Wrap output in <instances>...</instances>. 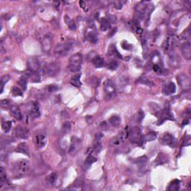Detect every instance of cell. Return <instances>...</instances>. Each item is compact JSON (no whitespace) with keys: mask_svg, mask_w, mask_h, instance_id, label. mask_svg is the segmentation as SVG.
<instances>
[{"mask_svg":"<svg viewBox=\"0 0 191 191\" xmlns=\"http://www.w3.org/2000/svg\"><path fill=\"white\" fill-rule=\"evenodd\" d=\"M30 170V164L26 159H22L14 164L13 172L15 179H20L25 176Z\"/></svg>","mask_w":191,"mask_h":191,"instance_id":"6da1fadb","label":"cell"},{"mask_svg":"<svg viewBox=\"0 0 191 191\" xmlns=\"http://www.w3.org/2000/svg\"><path fill=\"white\" fill-rule=\"evenodd\" d=\"M74 43L75 42L73 39H67L65 42L58 43L54 49V55L57 57L65 56L73 49Z\"/></svg>","mask_w":191,"mask_h":191,"instance_id":"7a4b0ae2","label":"cell"},{"mask_svg":"<svg viewBox=\"0 0 191 191\" xmlns=\"http://www.w3.org/2000/svg\"><path fill=\"white\" fill-rule=\"evenodd\" d=\"M152 6L153 5L149 2H140L137 5L135 16L138 20H142L149 16L150 13L153 10V7Z\"/></svg>","mask_w":191,"mask_h":191,"instance_id":"3957f363","label":"cell"},{"mask_svg":"<svg viewBox=\"0 0 191 191\" xmlns=\"http://www.w3.org/2000/svg\"><path fill=\"white\" fill-rule=\"evenodd\" d=\"M83 57L81 53H75L72 55L69 60L68 69L71 73H78L81 70V64H82Z\"/></svg>","mask_w":191,"mask_h":191,"instance_id":"277c9868","label":"cell"},{"mask_svg":"<svg viewBox=\"0 0 191 191\" xmlns=\"http://www.w3.org/2000/svg\"><path fill=\"white\" fill-rule=\"evenodd\" d=\"M116 94V89L114 83L111 79H107L104 83V96L106 101L112 99Z\"/></svg>","mask_w":191,"mask_h":191,"instance_id":"5b68a950","label":"cell"},{"mask_svg":"<svg viewBox=\"0 0 191 191\" xmlns=\"http://www.w3.org/2000/svg\"><path fill=\"white\" fill-rule=\"evenodd\" d=\"M129 138L130 139V141L132 143L140 144L141 145L143 143V137L141 135V131L138 127H134L129 130Z\"/></svg>","mask_w":191,"mask_h":191,"instance_id":"8992f818","label":"cell"},{"mask_svg":"<svg viewBox=\"0 0 191 191\" xmlns=\"http://www.w3.org/2000/svg\"><path fill=\"white\" fill-rule=\"evenodd\" d=\"M45 74L50 77H55L60 73L61 66L57 62H51L44 66L43 68Z\"/></svg>","mask_w":191,"mask_h":191,"instance_id":"52a82bcc","label":"cell"},{"mask_svg":"<svg viewBox=\"0 0 191 191\" xmlns=\"http://www.w3.org/2000/svg\"><path fill=\"white\" fill-rule=\"evenodd\" d=\"M158 118H159V121H160L159 123H162V122H164L165 120H175V118H174L173 114H172L169 104H167V105L165 106V107L162 111H161L160 114H159L158 116Z\"/></svg>","mask_w":191,"mask_h":191,"instance_id":"ba28073f","label":"cell"},{"mask_svg":"<svg viewBox=\"0 0 191 191\" xmlns=\"http://www.w3.org/2000/svg\"><path fill=\"white\" fill-rule=\"evenodd\" d=\"M52 34L48 33L43 37L41 40V47L43 51L46 53H49L52 49Z\"/></svg>","mask_w":191,"mask_h":191,"instance_id":"9c48e42d","label":"cell"},{"mask_svg":"<svg viewBox=\"0 0 191 191\" xmlns=\"http://www.w3.org/2000/svg\"><path fill=\"white\" fill-rule=\"evenodd\" d=\"M177 80L181 88L185 90H190L191 81H190V77H189L188 75H186V74H184V73L180 74V75H178Z\"/></svg>","mask_w":191,"mask_h":191,"instance_id":"30bf717a","label":"cell"},{"mask_svg":"<svg viewBox=\"0 0 191 191\" xmlns=\"http://www.w3.org/2000/svg\"><path fill=\"white\" fill-rule=\"evenodd\" d=\"M47 142V138L44 133H38L34 138V143L37 149H40L46 146Z\"/></svg>","mask_w":191,"mask_h":191,"instance_id":"8fae6325","label":"cell"},{"mask_svg":"<svg viewBox=\"0 0 191 191\" xmlns=\"http://www.w3.org/2000/svg\"><path fill=\"white\" fill-rule=\"evenodd\" d=\"M81 145V140L77 137H72L71 138V144H70L69 149V154L71 155H75L77 152L80 149Z\"/></svg>","mask_w":191,"mask_h":191,"instance_id":"7c38bea8","label":"cell"},{"mask_svg":"<svg viewBox=\"0 0 191 191\" xmlns=\"http://www.w3.org/2000/svg\"><path fill=\"white\" fill-rule=\"evenodd\" d=\"M86 38L91 43L96 44L98 43V34L93 25H90L86 31Z\"/></svg>","mask_w":191,"mask_h":191,"instance_id":"4fadbf2b","label":"cell"},{"mask_svg":"<svg viewBox=\"0 0 191 191\" xmlns=\"http://www.w3.org/2000/svg\"><path fill=\"white\" fill-rule=\"evenodd\" d=\"M161 143L163 145L175 147L176 145V140L173 136L170 133H164L161 138Z\"/></svg>","mask_w":191,"mask_h":191,"instance_id":"5bb4252c","label":"cell"},{"mask_svg":"<svg viewBox=\"0 0 191 191\" xmlns=\"http://www.w3.org/2000/svg\"><path fill=\"white\" fill-rule=\"evenodd\" d=\"M14 134L17 138L27 139L29 136V131L27 128L23 126H17L14 129Z\"/></svg>","mask_w":191,"mask_h":191,"instance_id":"9a60e30c","label":"cell"},{"mask_svg":"<svg viewBox=\"0 0 191 191\" xmlns=\"http://www.w3.org/2000/svg\"><path fill=\"white\" fill-rule=\"evenodd\" d=\"M28 69L31 71H39L40 70V61L36 57H30L27 61Z\"/></svg>","mask_w":191,"mask_h":191,"instance_id":"2e32d148","label":"cell"},{"mask_svg":"<svg viewBox=\"0 0 191 191\" xmlns=\"http://www.w3.org/2000/svg\"><path fill=\"white\" fill-rule=\"evenodd\" d=\"M174 43H175V40H174V38L172 36L166 37V38L165 39L164 43H163L162 46L163 49H164L165 52H171L172 48L174 46Z\"/></svg>","mask_w":191,"mask_h":191,"instance_id":"e0dca14e","label":"cell"},{"mask_svg":"<svg viewBox=\"0 0 191 191\" xmlns=\"http://www.w3.org/2000/svg\"><path fill=\"white\" fill-rule=\"evenodd\" d=\"M181 52L187 60H190L191 57V45L190 41L183 43L181 46Z\"/></svg>","mask_w":191,"mask_h":191,"instance_id":"ac0fdd59","label":"cell"},{"mask_svg":"<svg viewBox=\"0 0 191 191\" xmlns=\"http://www.w3.org/2000/svg\"><path fill=\"white\" fill-rule=\"evenodd\" d=\"M30 114L34 118H38L40 116V105L38 102H32L30 106Z\"/></svg>","mask_w":191,"mask_h":191,"instance_id":"d6986e66","label":"cell"},{"mask_svg":"<svg viewBox=\"0 0 191 191\" xmlns=\"http://www.w3.org/2000/svg\"><path fill=\"white\" fill-rule=\"evenodd\" d=\"M176 91V87L175 84L173 82L170 81V82L166 83L164 85V88H163V92L166 95H170V94H173L175 93Z\"/></svg>","mask_w":191,"mask_h":191,"instance_id":"ffe728a7","label":"cell"},{"mask_svg":"<svg viewBox=\"0 0 191 191\" xmlns=\"http://www.w3.org/2000/svg\"><path fill=\"white\" fill-rule=\"evenodd\" d=\"M10 114L13 117L17 120H23V114H22L21 111L20 107L17 106H11L10 108Z\"/></svg>","mask_w":191,"mask_h":191,"instance_id":"44dd1931","label":"cell"},{"mask_svg":"<svg viewBox=\"0 0 191 191\" xmlns=\"http://www.w3.org/2000/svg\"><path fill=\"white\" fill-rule=\"evenodd\" d=\"M107 54L110 57H114V58H122L121 55L119 53V52L116 49V46L114 45H111L109 46L108 51H107Z\"/></svg>","mask_w":191,"mask_h":191,"instance_id":"7402d4cb","label":"cell"},{"mask_svg":"<svg viewBox=\"0 0 191 191\" xmlns=\"http://www.w3.org/2000/svg\"><path fill=\"white\" fill-rule=\"evenodd\" d=\"M16 152L24 154V155H27V156H29V150L25 143H20L19 145L17 146V147H16Z\"/></svg>","mask_w":191,"mask_h":191,"instance_id":"603a6c76","label":"cell"},{"mask_svg":"<svg viewBox=\"0 0 191 191\" xmlns=\"http://www.w3.org/2000/svg\"><path fill=\"white\" fill-rule=\"evenodd\" d=\"M92 63L96 68H102L105 66V61L100 56H95L93 57Z\"/></svg>","mask_w":191,"mask_h":191,"instance_id":"cb8c5ba5","label":"cell"},{"mask_svg":"<svg viewBox=\"0 0 191 191\" xmlns=\"http://www.w3.org/2000/svg\"><path fill=\"white\" fill-rule=\"evenodd\" d=\"M8 181L6 172H5L4 168L2 166L0 169V188H2L5 184H8Z\"/></svg>","mask_w":191,"mask_h":191,"instance_id":"d4e9b609","label":"cell"},{"mask_svg":"<svg viewBox=\"0 0 191 191\" xmlns=\"http://www.w3.org/2000/svg\"><path fill=\"white\" fill-rule=\"evenodd\" d=\"M70 84L75 88H80L81 86V74H76L74 76H73L70 79Z\"/></svg>","mask_w":191,"mask_h":191,"instance_id":"484cf974","label":"cell"},{"mask_svg":"<svg viewBox=\"0 0 191 191\" xmlns=\"http://www.w3.org/2000/svg\"><path fill=\"white\" fill-rule=\"evenodd\" d=\"M157 138V134L154 131H150V132L146 134L145 136L143 137V143H145L146 142L153 141Z\"/></svg>","mask_w":191,"mask_h":191,"instance_id":"4316f807","label":"cell"},{"mask_svg":"<svg viewBox=\"0 0 191 191\" xmlns=\"http://www.w3.org/2000/svg\"><path fill=\"white\" fill-rule=\"evenodd\" d=\"M96 161H97V159H96V157H95L94 156H93L92 155H88V156L87 157L86 160L84 161V167L85 170H88L91 166V165L93 164V163L96 162Z\"/></svg>","mask_w":191,"mask_h":191,"instance_id":"83f0119b","label":"cell"},{"mask_svg":"<svg viewBox=\"0 0 191 191\" xmlns=\"http://www.w3.org/2000/svg\"><path fill=\"white\" fill-rule=\"evenodd\" d=\"M168 159L167 157L166 156V155L163 153H159L157 155V158L155 160V165H161L164 164L165 163L167 162Z\"/></svg>","mask_w":191,"mask_h":191,"instance_id":"f1b7e54d","label":"cell"},{"mask_svg":"<svg viewBox=\"0 0 191 191\" xmlns=\"http://www.w3.org/2000/svg\"><path fill=\"white\" fill-rule=\"evenodd\" d=\"M180 184H181V181L179 179H175L171 181L168 187V190L170 191H177L180 189Z\"/></svg>","mask_w":191,"mask_h":191,"instance_id":"f546056e","label":"cell"},{"mask_svg":"<svg viewBox=\"0 0 191 191\" xmlns=\"http://www.w3.org/2000/svg\"><path fill=\"white\" fill-rule=\"evenodd\" d=\"M110 21L105 17L102 18L101 20H100V29H101V30L103 31H107V29H110Z\"/></svg>","mask_w":191,"mask_h":191,"instance_id":"4dcf8cb0","label":"cell"},{"mask_svg":"<svg viewBox=\"0 0 191 191\" xmlns=\"http://www.w3.org/2000/svg\"><path fill=\"white\" fill-rule=\"evenodd\" d=\"M109 122H110L111 125L114 126V127H118L120 125V123H121V120H120V117L117 115H114V116H112L109 119Z\"/></svg>","mask_w":191,"mask_h":191,"instance_id":"1f68e13d","label":"cell"},{"mask_svg":"<svg viewBox=\"0 0 191 191\" xmlns=\"http://www.w3.org/2000/svg\"><path fill=\"white\" fill-rule=\"evenodd\" d=\"M18 84L23 90H25L27 88V84H28V76L27 75H23L20 77V80L18 81Z\"/></svg>","mask_w":191,"mask_h":191,"instance_id":"d6a6232c","label":"cell"},{"mask_svg":"<svg viewBox=\"0 0 191 191\" xmlns=\"http://www.w3.org/2000/svg\"><path fill=\"white\" fill-rule=\"evenodd\" d=\"M64 20H65L66 23L67 24L68 27H69V29L70 30H73L75 31V29H76V25H75V22L73 21V20H71L68 16H65V17H64Z\"/></svg>","mask_w":191,"mask_h":191,"instance_id":"836d02e7","label":"cell"},{"mask_svg":"<svg viewBox=\"0 0 191 191\" xmlns=\"http://www.w3.org/2000/svg\"><path fill=\"white\" fill-rule=\"evenodd\" d=\"M11 121H2V129L5 133H8L11 129Z\"/></svg>","mask_w":191,"mask_h":191,"instance_id":"e575fe53","label":"cell"},{"mask_svg":"<svg viewBox=\"0 0 191 191\" xmlns=\"http://www.w3.org/2000/svg\"><path fill=\"white\" fill-rule=\"evenodd\" d=\"M148 161V158L146 157V156H142V157H138V159H136V164L140 165L141 167H143V166H144L146 165V163H147Z\"/></svg>","mask_w":191,"mask_h":191,"instance_id":"d590c367","label":"cell"},{"mask_svg":"<svg viewBox=\"0 0 191 191\" xmlns=\"http://www.w3.org/2000/svg\"><path fill=\"white\" fill-rule=\"evenodd\" d=\"M11 93L14 96H23V91L18 87H14L11 90Z\"/></svg>","mask_w":191,"mask_h":191,"instance_id":"8d00e7d4","label":"cell"},{"mask_svg":"<svg viewBox=\"0 0 191 191\" xmlns=\"http://www.w3.org/2000/svg\"><path fill=\"white\" fill-rule=\"evenodd\" d=\"M138 81V82H140V84L148 85V86H152L153 85V83L151 81H149V79L146 77H140Z\"/></svg>","mask_w":191,"mask_h":191,"instance_id":"74e56055","label":"cell"},{"mask_svg":"<svg viewBox=\"0 0 191 191\" xmlns=\"http://www.w3.org/2000/svg\"><path fill=\"white\" fill-rule=\"evenodd\" d=\"M107 68L111 70H115L118 68V63L115 60H112L109 62L108 65H107Z\"/></svg>","mask_w":191,"mask_h":191,"instance_id":"f35d334b","label":"cell"},{"mask_svg":"<svg viewBox=\"0 0 191 191\" xmlns=\"http://www.w3.org/2000/svg\"><path fill=\"white\" fill-rule=\"evenodd\" d=\"M57 180V173L56 172H52V173L50 174L49 177V181L50 182V184H54L55 183V181H56Z\"/></svg>","mask_w":191,"mask_h":191,"instance_id":"ab89813d","label":"cell"},{"mask_svg":"<svg viewBox=\"0 0 191 191\" xmlns=\"http://www.w3.org/2000/svg\"><path fill=\"white\" fill-rule=\"evenodd\" d=\"M47 90L49 92H55L58 90V87L55 84H50L47 87Z\"/></svg>","mask_w":191,"mask_h":191,"instance_id":"60d3db41","label":"cell"},{"mask_svg":"<svg viewBox=\"0 0 191 191\" xmlns=\"http://www.w3.org/2000/svg\"><path fill=\"white\" fill-rule=\"evenodd\" d=\"M122 46L124 49L125 50H131L132 49V46L129 44V43L126 41H123L122 43Z\"/></svg>","mask_w":191,"mask_h":191,"instance_id":"b9f144b4","label":"cell"},{"mask_svg":"<svg viewBox=\"0 0 191 191\" xmlns=\"http://www.w3.org/2000/svg\"><path fill=\"white\" fill-rule=\"evenodd\" d=\"M70 130V122H66L64 124V125H63V131H64V132L68 133Z\"/></svg>","mask_w":191,"mask_h":191,"instance_id":"7bdbcfd3","label":"cell"},{"mask_svg":"<svg viewBox=\"0 0 191 191\" xmlns=\"http://www.w3.org/2000/svg\"><path fill=\"white\" fill-rule=\"evenodd\" d=\"M82 184H83V181H81V179H77L76 181H75V182H74L73 186L74 187H78V188H79V187L82 186Z\"/></svg>","mask_w":191,"mask_h":191,"instance_id":"ee69618b","label":"cell"},{"mask_svg":"<svg viewBox=\"0 0 191 191\" xmlns=\"http://www.w3.org/2000/svg\"><path fill=\"white\" fill-rule=\"evenodd\" d=\"M9 104H10V102H9V100L8 99H3L1 101V105L2 107H8Z\"/></svg>","mask_w":191,"mask_h":191,"instance_id":"f6af8a7d","label":"cell"},{"mask_svg":"<svg viewBox=\"0 0 191 191\" xmlns=\"http://www.w3.org/2000/svg\"><path fill=\"white\" fill-rule=\"evenodd\" d=\"M114 4L115 5V8H116V9H121L122 8V3L121 2H120V1L114 2Z\"/></svg>","mask_w":191,"mask_h":191,"instance_id":"bcb514c9","label":"cell"},{"mask_svg":"<svg viewBox=\"0 0 191 191\" xmlns=\"http://www.w3.org/2000/svg\"><path fill=\"white\" fill-rule=\"evenodd\" d=\"M79 3H80V5H81V8L84 9V11H88V9H87V8H86V5H85V2H84L81 1Z\"/></svg>","mask_w":191,"mask_h":191,"instance_id":"7dc6e473","label":"cell"},{"mask_svg":"<svg viewBox=\"0 0 191 191\" xmlns=\"http://www.w3.org/2000/svg\"><path fill=\"white\" fill-rule=\"evenodd\" d=\"M137 31V33H138V34H142L143 29L140 27H138V28H137V31Z\"/></svg>","mask_w":191,"mask_h":191,"instance_id":"c3c4849f","label":"cell"}]
</instances>
